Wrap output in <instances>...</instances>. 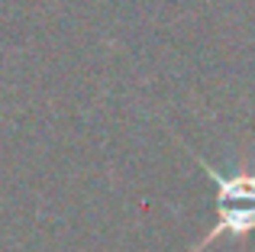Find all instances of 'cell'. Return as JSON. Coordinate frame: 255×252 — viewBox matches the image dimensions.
Listing matches in <instances>:
<instances>
[{
	"label": "cell",
	"mask_w": 255,
	"mask_h": 252,
	"mask_svg": "<svg viewBox=\"0 0 255 252\" xmlns=\"http://www.w3.org/2000/svg\"><path fill=\"white\" fill-rule=\"evenodd\" d=\"M191 155L200 165V171L213 181V188H217V223L194 243L191 252H204L210 243L223 240V236H233V240L252 236L255 233V171L239 168L233 175H223L207 158H200L197 152H191Z\"/></svg>",
	"instance_id": "obj_1"
}]
</instances>
